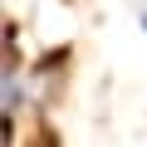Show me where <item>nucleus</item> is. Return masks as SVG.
Masks as SVG:
<instances>
[{
    "mask_svg": "<svg viewBox=\"0 0 147 147\" xmlns=\"http://www.w3.org/2000/svg\"><path fill=\"white\" fill-rule=\"evenodd\" d=\"M39 147H59V137H54V132L44 127V132H39Z\"/></svg>",
    "mask_w": 147,
    "mask_h": 147,
    "instance_id": "obj_1",
    "label": "nucleus"
},
{
    "mask_svg": "<svg viewBox=\"0 0 147 147\" xmlns=\"http://www.w3.org/2000/svg\"><path fill=\"white\" fill-rule=\"evenodd\" d=\"M142 30H147V15H142Z\"/></svg>",
    "mask_w": 147,
    "mask_h": 147,
    "instance_id": "obj_2",
    "label": "nucleus"
}]
</instances>
